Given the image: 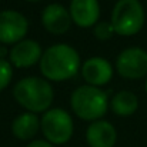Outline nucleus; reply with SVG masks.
I'll use <instances>...</instances> for the list:
<instances>
[{
    "mask_svg": "<svg viewBox=\"0 0 147 147\" xmlns=\"http://www.w3.org/2000/svg\"><path fill=\"white\" fill-rule=\"evenodd\" d=\"M40 126L45 137L51 144H64L73 134V120L63 109L47 110L42 117Z\"/></svg>",
    "mask_w": 147,
    "mask_h": 147,
    "instance_id": "obj_5",
    "label": "nucleus"
},
{
    "mask_svg": "<svg viewBox=\"0 0 147 147\" xmlns=\"http://www.w3.org/2000/svg\"><path fill=\"white\" fill-rule=\"evenodd\" d=\"M27 147H54L51 143L46 142V140H33L32 143H29Z\"/></svg>",
    "mask_w": 147,
    "mask_h": 147,
    "instance_id": "obj_17",
    "label": "nucleus"
},
{
    "mask_svg": "<svg viewBox=\"0 0 147 147\" xmlns=\"http://www.w3.org/2000/svg\"><path fill=\"white\" fill-rule=\"evenodd\" d=\"M82 74L90 86H101L111 79L113 67L103 57H90L83 63Z\"/></svg>",
    "mask_w": 147,
    "mask_h": 147,
    "instance_id": "obj_8",
    "label": "nucleus"
},
{
    "mask_svg": "<svg viewBox=\"0 0 147 147\" xmlns=\"http://www.w3.org/2000/svg\"><path fill=\"white\" fill-rule=\"evenodd\" d=\"M39 126H40V121L34 113L32 111L22 113L13 120L11 133L20 140H30L36 136Z\"/></svg>",
    "mask_w": 147,
    "mask_h": 147,
    "instance_id": "obj_13",
    "label": "nucleus"
},
{
    "mask_svg": "<svg viewBox=\"0 0 147 147\" xmlns=\"http://www.w3.org/2000/svg\"><path fill=\"white\" fill-rule=\"evenodd\" d=\"M6 53H7L6 47H0V59H3V56H6Z\"/></svg>",
    "mask_w": 147,
    "mask_h": 147,
    "instance_id": "obj_18",
    "label": "nucleus"
},
{
    "mask_svg": "<svg viewBox=\"0 0 147 147\" xmlns=\"http://www.w3.org/2000/svg\"><path fill=\"white\" fill-rule=\"evenodd\" d=\"M11 74H13V71H11V64H10L7 60L0 59V90L4 89V87L10 83Z\"/></svg>",
    "mask_w": 147,
    "mask_h": 147,
    "instance_id": "obj_16",
    "label": "nucleus"
},
{
    "mask_svg": "<svg viewBox=\"0 0 147 147\" xmlns=\"http://www.w3.org/2000/svg\"><path fill=\"white\" fill-rule=\"evenodd\" d=\"M42 59V47L32 39L17 42L10 50V61L17 67H27Z\"/></svg>",
    "mask_w": 147,
    "mask_h": 147,
    "instance_id": "obj_10",
    "label": "nucleus"
},
{
    "mask_svg": "<svg viewBox=\"0 0 147 147\" xmlns=\"http://www.w3.org/2000/svg\"><path fill=\"white\" fill-rule=\"evenodd\" d=\"M70 104L74 113L84 120H97L109 107L107 94L90 84L77 87L70 97Z\"/></svg>",
    "mask_w": 147,
    "mask_h": 147,
    "instance_id": "obj_3",
    "label": "nucleus"
},
{
    "mask_svg": "<svg viewBox=\"0 0 147 147\" xmlns=\"http://www.w3.org/2000/svg\"><path fill=\"white\" fill-rule=\"evenodd\" d=\"M117 71L127 79H139L147 73V51L140 47L124 49L116 60Z\"/></svg>",
    "mask_w": 147,
    "mask_h": 147,
    "instance_id": "obj_6",
    "label": "nucleus"
},
{
    "mask_svg": "<svg viewBox=\"0 0 147 147\" xmlns=\"http://www.w3.org/2000/svg\"><path fill=\"white\" fill-rule=\"evenodd\" d=\"M14 98L32 113L43 111L53 101V87L40 77H24L13 87Z\"/></svg>",
    "mask_w": 147,
    "mask_h": 147,
    "instance_id": "obj_2",
    "label": "nucleus"
},
{
    "mask_svg": "<svg viewBox=\"0 0 147 147\" xmlns=\"http://www.w3.org/2000/svg\"><path fill=\"white\" fill-rule=\"evenodd\" d=\"M80 56L69 45L57 43L42 54L40 70L50 80H66L77 73Z\"/></svg>",
    "mask_w": 147,
    "mask_h": 147,
    "instance_id": "obj_1",
    "label": "nucleus"
},
{
    "mask_svg": "<svg viewBox=\"0 0 147 147\" xmlns=\"http://www.w3.org/2000/svg\"><path fill=\"white\" fill-rule=\"evenodd\" d=\"M27 19L16 10L0 11V42L16 43L20 42L27 33Z\"/></svg>",
    "mask_w": 147,
    "mask_h": 147,
    "instance_id": "obj_7",
    "label": "nucleus"
},
{
    "mask_svg": "<svg viewBox=\"0 0 147 147\" xmlns=\"http://www.w3.org/2000/svg\"><path fill=\"white\" fill-rule=\"evenodd\" d=\"M110 23L119 34H136L144 23L143 6L139 0H119L113 7Z\"/></svg>",
    "mask_w": 147,
    "mask_h": 147,
    "instance_id": "obj_4",
    "label": "nucleus"
},
{
    "mask_svg": "<svg viewBox=\"0 0 147 147\" xmlns=\"http://www.w3.org/2000/svg\"><path fill=\"white\" fill-rule=\"evenodd\" d=\"M43 26L51 33H64L70 27L71 16L67 11V9L60 3H51L45 7L42 14Z\"/></svg>",
    "mask_w": 147,
    "mask_h": 147,
    "instance_id": "obj_9",
    "label": "nucleus"
},
{
    "mask_svg": "<svg viewBox=\"0 0 147 147\" xmlns=\"http://www.w3.org/2000/svg\"><path fill=\"white\" fill-rule=\"evenodd\" d=\"M146 92H147V80H146Z\"/></svg>",
    "mask_w": 147,
    "mask_h": 147,
    "instance_id": "obj_19",
    "label": "nucleus"
},
{
    "mask_svg": "<svg viewBox=\"0 0 147 147\" xmlns=\"http://www.w3.org/2000/svg\"><path fill=\"white\" fill-rule=\"evenodd\" d=\"M93 32H94V36L97 39H100V40H107V39H110L113 36L114 29H113L111 23H109V22H100V23H97L94 26V30Z\"/></svg>",
    "mask_w": 147,
    "mask_h": 147,
    "instance_id": "obj_15",
    "label": "nucleus"
},
{
    "mask_svg": "<svg viewBox=\"0 0 147 147\" xmlns=\"http://www.w3.org/2000/svg\"><path fill=\"white\" fill-rule=\"evenodd\" d=\"M137 106H139V100L136 97V94L129 90H121V92L116 93L110 103L111 110L119 116L133 114L137 110Z\"/></svg>",
    "mask_w": 147,
    "mask_h": 147,
    "instance_id": "obj_14",
    "label": "nucleus"
},
{
    "mask_svg": "<svg viewBox=\"0 0 147 147\" xmlns=\"http://www.w3.org/2000/svg\"><path fill=\"white\" fill-rule=\"evenodd\" d=\"M100 6L97 0H71L70 16L82 27L93 26L98 19Z\"/></svg>",
    "mask_w": 147,
    "mask_h": 147,
    "instance_id": "obj_12",
    "label": "nucleus"
},
{
    "mask_svg": "<svg viewBox=\"0 0 147 147\" xmlns=\"http://www.w3.org/2000/svg\"><path fill=\"white\" fill-rule=\"evenodd\" d=\"M86 139L90 147H113L117 140V133L111 123L96 120L87 127Z\"/></svg>",
    "mask_w": 147,
    "mask_h": 147,
    "instance_id": "obj_11",
    "label": "nucleus"
}]
</instances>
